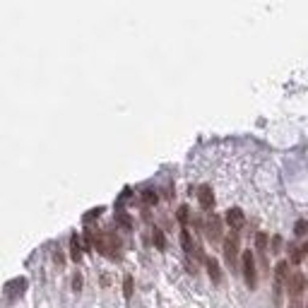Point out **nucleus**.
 <instances>
[{"mask_svg": "<svg viewBox=\"0 0 308 308\" xmlns=\"http://www.w3.org/2000/svg\"><path fill=\"white\" fill-rule=\"evenodd\" d=\"M306 231H308V221L306 219H298L296 226H294V234H296V236H303Z\"/></svg>", "mask_w": 308, "mask_h": 308, "instance_id": "2eb2a0df", "label": "nucleus"}, {"mask_svg": "<svg viewBox=\"0 0 308 308\" xmlns=\"http://www.w3.org/2000/svg\"><path fill=\"white\" fill-rule=\"evenodd\" d=\"M188 212H190V209H188L186 205H181V207H178V219H181V221H188Z\"/></svg>", "mask_w": 308, "mask_h": 308, "instance_id": "aec40b11", "label": "nucleus"}, {"mask_svg": "<svg viewBox=\"0 0 308 308\" xmlns=\"http://www.w3.org/2000/svg\"><path fill=\"white\" fill-rule=\"evenodd\" d=\"M82 282H85V279H82V275H80V272H75V275H72V289H75V291H80V289H82Z\"/></svg>", "mask_w": 308, "mask_h": 308, "instance_id": "6ab92c4d", "label": "nucleus"}, {"mask_svg": "<svg viewBox=\"0 0 308 308\" xmlns=\"http://www.w3.org/2000/svg\"><path fill=\"white\" fill-rule=\"evenodd\" d=\"M181 243H183V251H186V253H193V251H195V248H193V239H190V231L188 229L181 231Z\"/></svg>", "mask_w": 308, "mask_h": 308, "instance_id": "9b49d317", "label": "nucleus"}, {"mask_svg": "<svg viewBox=\"0 0 308 308\" xmlns=\"http://www.w3.org/2000/svg\"><path fill=\"white\" fill-rule=\"evenodd\" d=\"M224 255H226V263L234 267L236 258H239V236L236 234H231L229 239H224Z\"/></svg>", "mask_w": 308, "mask_h": 308, "instance_id": "20e7f679", "label": "nucleus"}, {"mask_svg": "<svg viewBox=\"0 0 308 308\" xmlns=\"http://www.w3.org/2000/svg\"><path fill=\"white\" fill-rule=\"evenodd\" d=\"M205 265H207V272L212 277V282H221V272H219V263L214 258H205Z\"/></svg>", "mask_w": 308, "mask_h": 308, "instance_id": "9d476101", "label": "nucleus"}, {"mask_svg": "<svg viewBox=\"0 0 308 308\" xmlns=\"http://www.w3.org/2000/svg\"><path fill=\"white\" fill-rule=\"evenodd\" d=\"M118 221H121L125 229H130V226H132V219L128 217V214H125V212H118Z\"/></svg>", "mask_w": 308, "mask_h": 308, "instance_id": "f3484780", "label": "nucleus"}, {"mask_svg": "<svg viewBox=\"0 0 308 308\" xmlns=\"http://www.w3.org/2000/svg\"><path fill=\"white\" fill-rule=\"evenodd\" d=\"M255 246H258V251H260V253H265V251H267V234L260 231V234L255 236Z\"/></svg>", "mask_w": 308, "mask_h": 308, "instance_id": "4468645a", "label": "nucleus"}, {"mask_svg": "<svg viewBox=\"0 0 308 308\" xmlns=\"http://www.w3.org/2000/svg\"><path fill=\"white\" fill-rule=\"evenodd\" d=\"M289 308H303L301 298H291V301H289Z\"/></svg>", "mask_w": 308, "mask_h": 308, "instance_id": "5701e85b", "label": "nucleus"}, {"mask_svg": "<svg viewBox=\"0 0 308 308\" xmlns=\"http://www.w3.org/2000/svg\"><path fill=\"white\" fill-rule=\"evenodd\" d=\"M99 214H101V207H97V209H92V212H89L87 217H85V221H92V219H94V217H99Z\"/></svg>", "mask_w": 308, "mask_h": 308, "instance_id": "4be33fe9", "label": "nucleus"}, {"mask_svg": "<svg viewBox=\"0 0 308 308\" xmlns=\"http://www.w3.org/2000/svg\"><path fill=\"white\" fill-rule=\"evenodd\" d=\"M198 198H200V205H202V209H212V205H214V195H212V188H209V186H200Z\"/></svg>", "mask_w": 308, "mask_h": 308, "instance_id": "6e6552de", "label": "nucleus"}, {"mask_svg": "<svg viewBox=\"0 0 308 308\" xmlns=\"http://www.w3.org/2000/svg\"><path fill=\"white\" fill-rule=\"evenodd\" d=\"M226 224L231 226V231H239L246 224V217H243V212L239 207H231L226 209Z\"/></svg>", "mask_w": 308, "mask_h": 308, "instance_id": "423d86ee", "label": "nucleus"}, {"mask_svg": "<svg viewBox=\"0 0 308 308\" xmlns=\"http://www.w3.org/2000/svg\"><path fill=\"white\" fill-rule=\"evenodd\" d=\"M241 270H243V279H246L248 289H255V282H258V277H255V260H253V253H251V251H243Z\"/></svg>", "mask_w": 308, "mask_h": 308, "instance_id": "f03ea898", "label": "nucleus"}, {"mask_svg": "<svg viewBox=\"0 0 308 308\" xmlns=\"http://www.w3.org/2000/svg\"><path fill=\"white\" fill-rule=\"evenodd\" d=\"M289 251H291V263H294V265L301 263V258H303V251H301V248H296V246H294V248H289Z\"/></svg>", "mask_w": 308, "mask_h": 308, "instance_id": "dca6fc26", "label": "nucleus"}, {"mask_svg": "<svg viewBox=\"0 0 308 308\" xmlns=\"http://www.w3.org/2000/svg\"><path fill=\"white\" fill-rule=\"evenodd\" d=\"M289 263L286 260H279L275 267V286H272V298H275V306L282 303V291H284V284H286V275H289Z\"/></svg>", "mask_w": 308, "mask_h": 308, "instance_id": "f257e3e1", "label": "nucleus"}, {"mask_svg": "<svg viewBox=\"0 0 308 308\" xmlns=\"http://www.w3.org/2000/svg\"><path fill=\"white\" fill-rule=\"evenodd\" d=\"M152 239H154V243H157V248H159V251H164L166 241H164V234H162V229H154L152 231Z\"/></svg>", "mask_w": 308, "mask_h": 308, "instance_id": "ddd939ff", "label": "nucleus"}, {"mask_svg": "<svg viewBox=\"0 0 308 308\" xmlns=\"http://www.w3.org/2000/svg\"><path fill=\"white\" fill-rule=\"evenodd\" d=\"M207 236L212 239V241H219L221 236V219L217 217V214H212L207 219Z\"/></svg>", "mask_w": 308, "mask_h": 308, "instance_id": "0eeeda50", "label": "nucleus"}, {"mask_svg": "<svg viewBox=\"0 0 308 308\" xmlns=\"http://www.w3.org/2000/svg\"><path fill=\"white\" fill-rule=\"evenodd\" d=\"M24 289H27V279H24V277L10 279V282L5 284V298H8V301H17V298L24 294Z\"/></svg>", "mask_w": 308, "mask_h": 308, "instance_id": "7ed1b4c3", "label": "nucleus"}, {"mask_svg": "<svg viewBox=\"0 0 308 308\" xmlns=\"http://www.w3.org/2000/svg\"><path fill=\"white\" fill-rule=\"evenodd\" d=\"M279 246H282V239L275 236V239H272V251H270V253H279Z\"/></svg>", "mask_w": 308, "mask_h": 308, "instance_id": "412c9836", "label": "nucleus"}, {"mask_svg": "<svg viewBox=\"0 0 308 308\" xmlns=\"http://www.w3.org/2000/svg\"><path fill=\"white\" fill-rule=\"evenodd\" d=\"M157 200H159L157 190H152V188H144V190H142V202H144V205H157Z\"/></svg>", "mask_w": 308, "mask_h": 308, "instance_id": "f8f14e48", "label": "nucleus"}, {"mask_svg": "<svg viewBox=\"0 0 308 308\" xmlns=\"http://www.w3.org/2000/svg\"><path fill=\"white\" fill-rule=\"evenodd\" d=\"M123 289H125V296L130 298L132 296V277L130 275L125 277V282H123Z\"/></svg>", "mask_w": 308, "mask_h": 308, "instance_id": "a211bd4d", "label": "nucleus"}, {"mask_svg": "<svg viewBox=\"0 0 308 308\" xmlns=\"http://www.w3.org/2000/svg\"><path fill=\"white\" fill-rule=\"evenodd\" d=\"M70 255H72V260H75V263L82 260V243H80V239H77V234L70 236Z\"/></svg>", "mask_w": 308, "mask_h": 308, "instance_id": "1a4fd4ad", "label": "nucleus"}, {"mask_svg": "<svg viewBox=\"0 0 308 308\" xmlns=\"http://www.w3.org/2000/svg\"><path fill=\"white\" fill-rule=\"evenodd\" d=\"M303 286H306V279L301 272H294V275L289 277V296L291 298H301L303 294Z\"/></svg>", "mask_w": 308, "mask_h": 308, "instance_id": "39448f33", "label": "nucleus"}]
</instances>
